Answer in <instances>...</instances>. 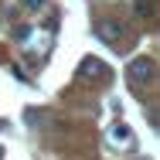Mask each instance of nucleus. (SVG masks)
<instances>
[{
  "instance_id": "nucleus-2",
  "label": "nucleus",
  "mask_w": 160,
  "mask_h": 160,
  "mask_svg": "<svg viewBox=\"0 0 160 160\" xmlns=\"http://www.w3.org/2000/svg\"><path fill=\"white\" fill-rule=\"evenodd\" d=\"M126 75H129L133 85H150V82L157 78V65L150 62V58H136V62H129Z\"/></svg>"
},
{
  "instance_id": "nucleus-6",
  "label": "nucleus",
  "mask_w": 160,
  "mask_h": 160,
  "mask_svg": "<svg viewBox=\"0 0 160 160\" xmlns=\"http://www.w3.org/2000/svg\"><path fill=\"white\" fill-rule=\"evenodd\" d=\"M41 3H44V0H28V7H31V10H38Z\"/></svg>"
},
{
  "instance_id": "nucleus-3",
  "label": "nucleus",
  "mask_w": 160,
  "mask_h": 160,
  "mask_svg": "<svg viewBox=\"0 0 160 160\" xmlns=\"http://www.w3.org/2000/svg\"><path fill=\"white\" fill-rule=\"evenodd\" d=\"M78 78H82V82H99V78H106V65L99 62V58H82Z\"/></svg>"
},
{
  "instance_id": "nucleus-1",
  "label": "nucleus",
  "mask_w": 160,
  "mask_h": 160,
  "mask_svg": "<svg viewBox=\"0 0 160 160\" xmlns=\"http://www.w3.org/2000/svg\"><path fill=\"white\" fill-rule=\"evenodd\" d=\"M96 34H99V41L119 48V44L126 41V24L116 21V17H102V21H96Z\"/></svg>"
},
{
  "instance_id": "nucleus-4",
  "label": "nucleus",
  "mask_w": 160,
  "mask_h": 160,
  "mask_svg": "<svg viewBox=\"0 0 160 160\" xmlns=\"http://www.w3.org/2000/svg\"><path fill=\"white\" fill-rule=\"evenodd\" d=\"M136 14H140L143 21H153V17H157V3H150V0H140V3H136Z\"/></svg>"
},
{
  "instance_id": "nucleus-5",
  "label": "nucleus",
  "mask_w": 160,
  "mask_h": 160,
  "mask_svg": "<svg viewBox=\"0 0 160 160\" xmlns=\"http://www.w3.org/2000/svg\"><path fill=\"white\" fill-rule=\"evenodd\" d=\"M112 140H129V129L126 126H112Z\"/></svg>"
}]
</instances>
